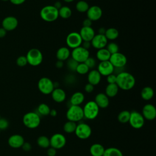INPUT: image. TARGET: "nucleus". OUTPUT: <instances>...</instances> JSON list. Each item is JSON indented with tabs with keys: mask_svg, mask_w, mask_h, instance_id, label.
Listing matches in <instances>:
<instances>
[{
	"mask_svg": "<svg viewBox=\"0 0 156 156\" xmlns=\"http://www.w3.org/2000/svg\"><path fill=\"white\" fill-rule=\"evenodd\" d=\"M116 84L119 89L127 91L132 89L135 85V79L130 73L122 71L116 75Z\"/></svg>",
	"mask_w": 156,
	"mask_h": 156,
	"instance_id": "obj_1",
	"label": "nucleus"
},
{
	"mask_svg": "<svg viewBox=\"0 0 156 156\" xmlns=\"http://www.w3.org/2000/svg\"><path fill=\"white\" fill-rule=\"evenodd\" d=\"M40 15L44 21L53 22L58 18V10L54 5H46L41 9Z\"/></svg>",
	"mask_w": 156,
	"mask_h": 156,
	"instance_id": "obj_2",
	"label": "nucleus"
},
{
	"mask_svg": "<svg viewBox=\"0 0 156 156\" xmlns=\"http://www.w3.org/2000/svg\"><path fill=\"white\" fill-rule=\"evenodd\" d=\"M23 122L27 128L30 129H36L40 124V116L37 112H27L23 117Z\"/></svg>",
	"mask_w": 156,
	"mask_h": 156,
	"instance_id": "obj_3",
	"label": "nucleus"
},
{
	"mask_svg": "<svg viewBox=\"0 0 156 156\" xmlns=\"http://www.w3.org/2000/svg\"><path fill=\"white\" fill-rule=\"evenodd\" d=\"M83 116L88 120L96 119L99 113V108L94 101H88L82 108Z\"/></svg>",
	"mask_w": 156,
	"mask_h": 156,
	"instance_id": "obj_4",
	"label": "nucleus"
},
{
	"mask_svg": "<svg viewBox=\"0 0 156 156\" xmlns=\"http://www.w3.org/2000/svg\"><path fill=\"white\" fill-rule=\"evenodd\" d=\"M66 118L68 121L75 122L80 121L84 118L82 107L80 105H71L66 112Z\"/></svg>",
	"mask_w": 156,
	"mask_h": 156,
	"instance_id": "obj_5",
	"label": "nucleus"
},
{
	"mask_svg": "<svg viewBox=\"0 0 156 156\" xmlns=\"http://www.w3.org/2000/svg\"><path fill=\"white\" fill-rule=\"evenodd\" d=\"M27 63L33 66L40 65L43 60V54L40 50L37 48H32L28 51L26 55Z\"/></svg>",
	"mask_w": 156,
	"mask_h": 156,
	"instance_id": "obj_6",
	"label": "nucleus"
},
{
	"mask_svg": "<svg viewBox=\"0 0 156 156\" xmlns=\"http://www.w3.org/2000/svg\"><path fill=\"white\" fill-rule=\"evenodd\" d=\"M74 133L78 138L87 140L91 135L92 129L89 124L85 122H79L77 124Z\"/></svg>",
	"mask_w": 156,
	"mask_h": 156,
	"instance_id": "obj_7",
	"label": "nucleus"
},
{
	"mask_svg": "<svg viewBox=\"0 0 156 156\" xmlns=\"http://www.w3.org/2000/svg\"><path fill=\"white\" fill-rule=\"evenodd\" d=\"M38 88L43 94H50L54 89V82L52 80L46 77H41L38 82Z\"/></svg>",
	"mask_w": 156,
	"mask_h": 156,
	"instance_id": "obj_8",
	"label": "nucleus"
},
{
	"mask_svg": "<svg viewBox=\"0 0 156 156\" xmlns=\"http://www.w3.org/2000/svg\"><path fill=\"white\" fill-rule=\"evenodd\" d=\"M144 121L145 119L141 113L135 110L130 112L128 122L132 128L135 129L142 128L144 124Z\"/></svg>",
	"mask_w": 156,
	"mask_h": 156,
	"instance_id": "obj_9",
	"label": "nucleus"
},
{
	"mask_svg": "<svg viewBox=\"0 0 156 156\" xmlns=\"http://www.w3.org/2000/svg\"><path fill=\"white\" fill-rule=\"evenodd\" d=\"M71 58L77 63H84L90 57V52L88 49H86L80 46L73 49L71 52Z\"/></svg>",
	"mask_w": 156,
	"mask_h": 156,
	"instance_id": "obj_10",
	"label": "nucleus"
},
{
	"mask_svg": "<svg viewBox=\"0 0 156 156\" xmlns=\"http://www.w3.org/2000/svg\"><path fill=\"white\" fill-rule=\"evenodd\" d=\"M50 147L56 150L63 148L66 143V138L65 136L60 133H55L53 134L49 138Z\"/></svg>",
	"mask_w": 156,
	"mask_h": 156,
	"instance_id": "obj_11",
	"label": "nucleus"
},
{
	"mask_svg": "<svg viewBox=\"0 0 156 156\" xmlns=\"http://www.w3.org/2000/svg\"><path fill=\"white\" fill-rule=\"evenodd\" d=\"M82 41H83L79 33L77 32H70L66 38V45L68 46V48L73 49L80 46Z\"/></svg>",
	"mask_w": 156,
	"mask_h": 156,
	"instance_id": "obj_12",
	"label": "nucleus"
},
{
	"mask_svg": "<svg viewBox=\"0 0 156 156\" xmlns=\"http://www.w3.org/2000/svg\"><path fill=\"white\" fill-rule=\"evenodd\" d=\"M109 61L114 68H122L127 63V57L123 54L118 52L111 54Z\"/></svg>",
	"mask_w": 156,
	"mask_h": 156,
	"instance_id": "obj_13",
	"label": "nucleus"
},
{
	"mask_svg": "<svg viewBox=\"0 0 156 156\" xmlns=\"http://www.w3.org/2000/svg\"><path fill=\"white\" fill-rule=\"evenodd\" d=\"M144 119L148 121H152L156 118V108L155 107L151 104H145L141 113Z\"/></svg>",
	"mask_w": 156,
	"mask_h": 156,
	"instance_id": "obj_14",
	"label": "nucleus"
},
{
	"mask_svg": "<svg viewBox=\"0 0 156 156\" xmlns=\"http://www.w3.org/2000/svg\"><path fill=\"white\" fill-rule=\"evenodd\" d=\"M97 70L101 76L107 77L114 73V67L109 60L100 62L98 64Z\"/></svg>",
	"mask_w": 156,
	"mask_h": 156,
	"instance_id": "obj_15",
	"label": "nucleus"
},
{
	"mask_svg": "<svg viewBox=\"0 0 156 156\" xmlns=\"http://www.w3.org/2000/svg\"><path fill=\"white\" fill-rule=\"evenodd\" d=\"M107 42L108 40L106 38L104 35L98 34L96 35L95 34L91 41V44L94 48L98 50L105 48L107 44Z\"/></svg>",
	"mask_w": 156,
	"mask_h": 156,
	"instance_id": "obj_16",
	"label": "nucleus"
},
{
	"mask_svg": "<svg viewBox=\"0 0 156 156\" xmlns=\"http://www.w3.org/2000/svg\"><path fill=\"white\" fill-rule=\"evenodd\" d=\"M18 24L17 18L13 16H9L4 18L2 21V27L6 31H12L15 30Z\"/></svg>",
	"mask_w": 156,
	"mask_h": 156,
	"instance_id": "obj_17",
	"label": "nucleus"
},
{
	"mask_svg": "<svg viewBox=\"0 0 156 156\" xmlns=\"http://www.w3.org/2000/svg\"><path fill=\"white\" fill-rule=\"evenodd\" d=\"M87 18L92 21L99 20L102 15L101 8L98 5H92L90 7L87 12Z\"/></svg>",
	"mask_w": 156,
	"mask_h": 156,
	"instance_id": "obj_18",
	"label": "nucleus"
},
{
	"mask_svg": "<svg viewBox=\"0 0 156 156\" xmlns=\"http://www.w3.org/2000/svg\"><path fill=\"white\" fill-rule=\"evenodd\" d=\"M24 143V139L23 136L19 134H14L11 135L8 139L9 145L15 149L21 147L22 145Z\"/></svg>",
	"mask_w": 156,
	"mask_h": 156,
	"instance_id": "obj_19",
	"label": "nucleus"
},
{
	"mask_svg": "<svg viewBox=\"0 0 156 156\" xmlns=\"http://www.w3.org/2000/svg\"><path fill=\"white\" fill-rule=\"evenodd\" d=\"M94 101L99 108H106L108 107L110 103L109 98L104 93H99L97 94Z\"/></svg>",
	"mask_w": 156,
	"mask_h": 156,
	"instance_id": "obj_20",
	"label": "nucleus"
},
{
	"mask_svg": "<svg viewBox=\"0 0 156 156\" xmlns=\"http://www.w3.org/2000/svg\"><path fill=\"white\" fill-rule=\"evenodd\" d=\"M79 34L82 41H91L95 35V32L91 27H82L80 30Z\"/></svg>",
	"mask_w": 156,
	"mask_h": 156,
	"instance_id": "obj_21",
	"label": "nucleus"
},
{
	"mask_svg": "<svg viewBox=\"0 0 156 156\" xmlns=\"http://www.w3.org/2000/svg\"><path fill=\"white\" fill-rule=\"evenodd\" d=\"M51 98L54 101L57 103H61L65 101L66 98L65 91L60 88H55L51 93Z\"/></svg>",
	"mask_w": 156,
	"mask_h": 156,
	"instance_id": "obj_22",
	"label": "nucleus"
},
{
	"mask_svg": "<svg viewBox=\"0 0 156 156\" xmlns=\"http://www.w3.org/2000/svg\"><path fill=\"white\" fill-rule=\"evenodd\" d=\"M101 75L97 69H91L88 73L87 79L89 83L93 86L98 85L101 80Z\"/></svg>",
	"mask_w": 156,
	"mask_h": 156,
	"instance_id": "obj_23",
	"label": "nucleus"
},
{
	"mask_svg": "<svg viewBox=\"0 0 156 156\" xmlns=\"http://www.w3.org/2000/svg\"><path fill=\"white\" fill-rule=\"evenodd\" d=\"M71 55V52L68 47L63 46L58 49L56 52V57L58 60L65 61L67 60Z\"/></svg>",
	"mask_w": 156,
	"mask_h": 156,
	"instance_id": "obj_24",
	"label": "nucleus"
},
{
	"mask_svg": "<svg viewBox=\"0 0 156 156\" xmlns=\"http://www.w3.org/2000/svg\"><path fill=\"white\" fill-rule=\"evenodd\" d=\"M85 100V96L80 91L74 93L69 99V102L72 105H80Z\"/></svg>",
	"mask_w": 156,
	"mask_h": 156,
	"instance_id": "obj_25",
	"label": "nucleus"
},
{
	"mask_svg": "<svg viewBox=\"0 0 156 156\" xmlns=\"http://www.w3.org/2000/svg\"><path fill=\"white\" fill-rule=\"evenodd\" d=\"M104 151V146L100 143H94L90 147V153L91 156H102Z\"/></svg>",
	"mask_w": 156,
	"mask_h": 156,
	"instance_id": "obj_26",
	"label": "nucleus"
},
{
	"mask_svg": "<svg viewBox=\"0 0 156 156\" xmlns=\"http://www.w3.org/2000/svg\"><path fill=\"white\" fill-rule=\"evenodd\" d=\"M119 91V88L116 83H108L105 89V94L108 98L116 96Z\"/></svg>",
	"mask_w": 156,
	"mask_h": 156,
	"instance_id": "obj_27",
	"label": "nucleus"
},
{
	"mask_svg": "<svg viewBox=\"0 0 156 156\" xmlns=\"http://www.w3.org/2000/svg\"><path fill=\"white\" fill-rule=\"evenodd\" d=\"M154 91L151 87H145L141 91V97L144 101H149L154 97Z\"/></svg>",
	"mask_w": 156,
	"mask_h": 156,
	"instance_id": "obj_28",
	"label": "nucleus"
},
{
	"mask_svg": "<svg viewBox=\"0 0 156 156\" xmlns=\"http://www.w3.org/2000/svg\"><path fill=\"white\" fill-rule=\"evenodd\" d=\"M110 55V53L105 48L98 49L96 52V57L100 62L109 60Z\"/></svg>",
	"mask_w": 156,
	"mask_h": 156,
	"instance_id": "obj_29",
	"label": "nucleus"
},
{
	"mask_svg": "<svg viewBox=\"0 0 156 156\" xmlns=\"http://www.w3.org/2000/svg\"><path fill=\"white\" fill-rule=\"evenodd\" d=\"M102 156H123L122 151L115 147H109L105 149Z\"/></svg>",
	"mask_w": 156,
	"mask_h": 156,
	"instance_id": "obj_30",
	"label": "nucleus"
},
{
	"mask_svg": "<svg viewBox=\"0 0 156 156\" xmlns=\"http://www.w3.org/2000/svg\"><path fill=\"white\" fill-rule=\"evenodd\" d=\"M37 144L41 148L48 149L50 147L49 138L46 135H41L37 138Z\"/></svg>",
	"mask_w": 156,
	"mask_h": 156,
	"instance_id": "obj_31",
	"label": "nucleus"
},
{
	"mask_svg": "<svg viewBox=\"0 0 156 156\" xmlns=\"http://www.w3.org/2000/svg\"><path fill=\"white\" fill-rule=\"evenodd\" d=\"M106 38L109 40H114L116 39L119 36L118 30L114 27H110L106 29L104 34Z\"/></svg>",
	"mask_w": 156,
	"mask_h": 156,
	"instance_id": "obj_32",
	"label": "nucleus"
},
{
	"mask_svg": "<svg viewBox=\"0 0 156 156\" xmlns=\"http://www.w3.org/2000/svg\"><path fill=\"white\" fill-rule=\"evenodd\" d=\"M71 15L72 10L68 6L63 5L58 10V16L63 19H68L71 17Z\"/></svg>",
	"mask_w": 156,
	"mask_h": 156,
	"instance_id": "obj_33",
	"label": "nucleus"
},
{
	"mask_svg": "<svg viewBox=\"0 0 156 156\" xmlns=\"http://www.w3.org/2000/svg\"><path fill=\"white\" fill-rule=\"evenodd\" d=\"M77 126V123L71 121H67L63 126V129L65 132L67 133H74Z\"/></svg>",
	"mask_w": 156,
	"mask_h": 156,
	"instance_id": "obj_34",
	"label": "nucleus"
},
{
	"mask_svg": "<svg viewBox=\"0 0 156 156\" xmlns=\"http://www.w3.org/2000/svg\"><path fill=\"white\" fill-rule=\"evenodd\" d=\"M51 108L49 106L45 104L41 103L37 107V113L40 116H48L49 115Z\"/></svg>",
	"mask_w": 156,
	"mask_h": 156,
	"instance_id": "obj_35",
	"label": "nucleus"
},
{
	"mask_svg": "<svg viewBox=\"0 0 156 156\" xmlns=\"http://www.w3.org/2000/svg\"><path fill=\"white\" fill-rule=\"evenodd\" d=\"M130 112L128 110H122L120 112L118 115V120L120 123L126 124L129 122Z\"/></svg>",
	"mask_w": 156,
	"mask_h": 156,
	"instance_id": "obj_36",
	"label": "nucleus"
},
{
	"mask_svg": "<svg viewBox=\"0 0 156 156\" xmlns=\"http://www.w3.org/2000/svg\"><path fill=\"white\" fill-rule=\"evenodd\" d=\"M89 7H90V6H89L88 2L85 1H83V0H80V1H78L76 4V10L80 13L87 12Z\"/></svg>",
	"mask_w": 156,
	"mask_h": 156,
	"instance_id": "obj_37",
	"label": "nucleus"
},
{
	"mask_svg": "<svg viewBox=\"0 0 156 156\" xmlns=\"http://www.w3.org/2000/svg\"><path fill=\"white\" fill-rule=\"evenodd\" d=\"M89 68L86 65L85 63H78L77 68L76 69V71L81 75L86 74L89 72Z\"/></svg>",
	"mask_w": 156,
	"mask_h": 156,
	"instance_id": "obj_38",
	"label": "nucleus"
},
{
	"mask_svg": "<svg viewBox=\"0 0 156 156\" xmlns=\"http://www.w3.org/2000/svg\"><path fill=\"white\" fill-rule=\"evenodd\" d=\"M105 48L108 51L110 54H113L119 52V46L115 42H110L107 43Z\"/></svg>",
	"mask_w": 156,
	"mask_h": 156,
	"instance_id": "obj_39",
	"label": "nucleus"
},
{
	"mask_svg": "<svg viewBox=\"0 0 156 156\" xmlns=\"http://www.w3.org/2000/svg\"><path fill=\"white\" fill-rule=\"evenodd\" d=\"M79 63H77L76 61H75L72 58H68L67 61V67L69 69L73 71H76V69L77 68V66Z\"/></svg>",
	"mask_w": 156,
	"mask_h": 156,
	"instance_id": "obj_40",
	"label": "nucleus"
},
{
	"mask_svg": "<svg viewBox=\"0 0 156 156\" xmlns=\"http://www.w3.org/2000/svg\"><path fill=\"white\" fill-rule=\"evenodd\" d=\"M16 63L18 66H20V67L25 66L27 64V60L26 57L24 55L19 56L16 59Z\"/></svg>",
	"mask_w": 156,
	"mask_h": 156,
	"instance_id": "obj_41",
	"label": "nucleus"
},
{
	"mask_svg": "<svg viewBox=\"0 0 156 156\" xmlns=\"http://www.w3.org/2000/svg\"><path fill=\"white\" fill-rule=\"evenodd\" d=\"M86 65L89 68V69H92L96 65V60L93 58V57H89L84 62Z\"/></svg>",
	"mask_w": 156,
	"mask_h": 156,
	"instance_id": "obj_42",
	"label": "nucleus"
},
{
	"mask_svg": "<svg viewBox=\"0 0 156 156\" xmlns=\"http://www.w3.org/2000/svg\"><path fill=\"white\" fill-rule=\"evenodd\" d=\"M9 121L7 119L5 118H1L0 119V129L1 130H5L9 127Z\"/></svg>",
	"mask_w": 156,
	"mask_h": 156,
	"instance_id": "obj_43",
	"label": "nucleus"
},
{
	"mask_svg": "<svg viewBox=\"0 0 156 156\" xmlns=\"http://www.w3.org/2000/svg\"><path fill=\"white\" fill-rule=\"evenodd\" d=\"M107 82L108 83H116V74H111L107 76Z\"/></svg>",
	"mask_w": 156,
	"mask_h": 156,
	"instance_id": "obj_44",
	"label": "nucleus"
},
{
	"mask_svg": "<svg viewBox=\"0 0 156 156\" xmlns=\"http://www.w3.org/2000/svg\"><path fill=\"white\" fill-rule=\"evenodd\" d=\"M46 154L48 156H55L57 154V150L52 147H49L47 149Z\"/></svg>",
	"mask_w": 156,
	"mask_h": 156,
	"instance_id": "obj_45",
	"label": "nucleus"
},
{
	"mask_svg": "<svg viewBox=\"0 0 156 156\" xmlns=\"http://www.w3.org/2000/svg\"><path fill=\"white\" fill-rule=\"evenodd\" d=\"M21 148L23 149V151H24L26 152H28V151H30L31 150L32 145L29 142H25L24 141V143H23V144L21 146Z\"/></svg>",
	"mask_w": 156,
	"mask_h": 156,
	"instance_id": "obj_46",
	"label": "nucleus"
},
{
	"mask_svg": "<svg viewBox=\"0 0 156 156\" xmlns=\"http://www.w3.org/2000/svg\"><path fill=\"white\" fill-rule=\"evenodd\" d=\"M84 90L85 91V92L88 93H91V92L93 91L94 90V86L89 83H87L85 85V87H84Z\"/></svg>",
	"mask_w": 156,
	"mask_h": 156,
	"instance_id": "obj_47",
	"label": "nucleus"
},
{
	"mask_svg": "<svg viewBox=\"0 0 156 156\" xmlns=\"http://www.w3.org/2000/svg\"><path fill=\"white\" fill-rule=\"evenodd\" d=\"M92 21L90 20V19H88V18L85 19L83 22H82V24H83V27H91L92 26Z\"/></svg>",
	"mask_w": 156,
	"mask_h": 156,
	"instance_id": "obj_48",
	"label": "nucleus"
},
{
	"mask_svg": "<svg viewBox=\"0 0 156 156\" xmlns=\"http://www.w3.org/2000/svg\"><path fill=\"white\" fill-rule=\"evenodd\" d=\"M81 46H82L83 48L88 49L91 46V41H83L81 44Z\"/></svg>",
	"mask_w": 156,
	"mask_h": 156,
	"instance_id": "obj_49",
	"label": "nucleus"
},
{
	"mask_svg": "<svg viewBox=\"0 0 156 156\" xmlns=\"http://www.w3.org/2000/svg\"><path fill=\"white\" fill-rule=\"evenodd\" d=\"M10 2L14 5H21L23 4L26 0H9Z\"/></svg>",
	"mask_w": 156,
	"mask_h": 156,
	"instance_id": "obj_50",
	"label": "nucleus"
},
{
	"mask_svg": "<svg viewBox=\"0 0 156 156\" xmlns=\"http://www.w3.org/2000/svg\"><path fill=\"white\" fill-rule=\"evenodd\" d=\"M7 34V31L3 28H0V38H4Z\"/></svg>",
	"mask_w": 156,
	"mask_h": 156,
	"instance_id": "obj_51",
	"label": "nucleus"
},
{
	"mask_svg": "<svg viewBox=\"0 0 156 156\" xmlns=\"http://www.w3.org/2000/svg\"><path fill=\"white\" fill-rule=\"evenodd\" d=\"M49 115L52 117H55L57 115V111L55 109H51Z\"/></svg>",
	"mask_w": 156,
	"mask_h": 156,
	"instance_id": "obj_52",
	"label": "nucleus"
},
{
	"mask_svg": "<svg viewBox=\"0 0 156 156\" xmlns=\"http://www.w3.org/2000/svg\"><path fill=\"white\" fill-rule=\"evenodd\" d=\"M64 63H63V61H60V60H57V62L55 63V66L57 68H61L63 67Z\"/></svg>",
	"mask_w": 156,
	"mask_h": 156,
	"instance_id": "obj_53",
	"label": "nucleus"
},
{
	"mask_svg": "<svg viewBox=\"0 0 156 156\" xmlns=\"http://www.w3.org/2000/svg\"><path fill=\"white\" fill-rule=\"evenodd\" d=\"M54 6L57 9L59 10L63 5H62L61 2H60V1H56V2L54 3Z\"/></svg>",
	"mask_w": 156,
	"mask_h": 156,
	"instance_id": "obj_54",
	"label": "nucleus"
},
{
	"mask_svg": "<svg viewBox=\"0 0 156 156\" xmlns=\"http://www.w3.org/2000/svg\"><path fill=\"white\" fill-rule=\"evenodd\" d=\"M105 30H106V29L104 27H101L98 30V34H103V35H104V34L105 32Z\"/></svg>",
	"mask_w": 156,
	"mask_h": 156,
	"instance_id": "obj_55",
	"label": "nucleus"
},
{
	"mask_svg": "<svg viewBox=\"0 0 156 156\" xmlns=\"http://www.w3.org/2000/svg\"><path fill=\"white\" fill-rule=\"evenodd\" d=\"M65 2H73V1H74V0H63Z\"/></svg>",
	"mask_w": 156,
	"mask_h": 156,
	"instance_id": "obj_56",
	"label": "nucleus"
},
{
	"mask_svg": "<svg viewBox=\"0 0 156 156\" xmlns=\"http://www.w3.org/2000/svg\"><path fill=\"white\" fill-rule=\"evenodd\" d=\"M2 1H9V0H1Z\"/></svg>",
	"mask_w": 156,
	"mask_h": 156,
	"instance_id": "obj_57",
	"label": "nucleus"
},
{
	"mask_svg": "<svg viewBox=\"0 0 156 156\" xmlns=\"http://www.w3.org/2000/svg\"><path fill=\"white\" fill-rule=\"evenodd\" d=\"M1 115H0V119H1Z\"/></svg>",
	"mask_w": 156,
	"mask_h": 156,
	"instance_id": "obj_58",
	"label": "nucleus"
},
{
	"mask_svg": "<svg viewBox=\"0 0 156 156\" xmlns=\"http://www.w3.org/2000/svg\"><path fill=\"white\" fill-rule=\"evenodd\" d=\"M0 133H1V129H0Z\"/></svg>",
	"mask_w": 156,
	"mask_h": 156,
	"instance_id": "obj_59",
	"label": "nucleus"
}]
</instances>
